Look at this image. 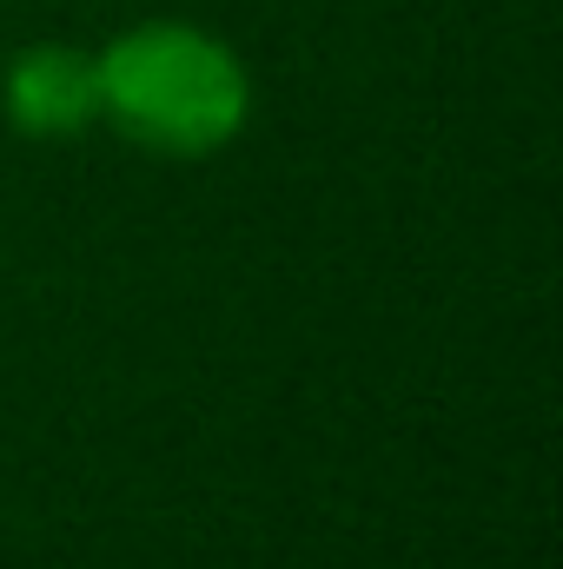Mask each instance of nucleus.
Listing matches in <instances>:
<instances>
[{"instance_id":"obj_2","label":"nucleus","mask_w":563,"mask_h":569,"mask_svg":"<svg viewBox=\"0 0 563 569\" xmlns=\"http://www.w3.org/2000/svg\"><path fill=\"white\" fill-rule=\"evenodd\" d=\"M100 113V60L73 47H33L7 73V120L27 140H67Z\"/></svg>"},{"instance_id":"obj_1","label":"nucleus","mask_w":563,"mask_h":569,"mask_svg":"<svg viewBox=\"0 0 563 569\" xmlns=\"http://www.w3.org/2000/svg\"><path fill=\"white\" fill-rule=\"evenodd\" d=\"M246 67L192 27H140L100 53V107L152 152H213L246 120Z\"/></svg>"}]
</instances>
